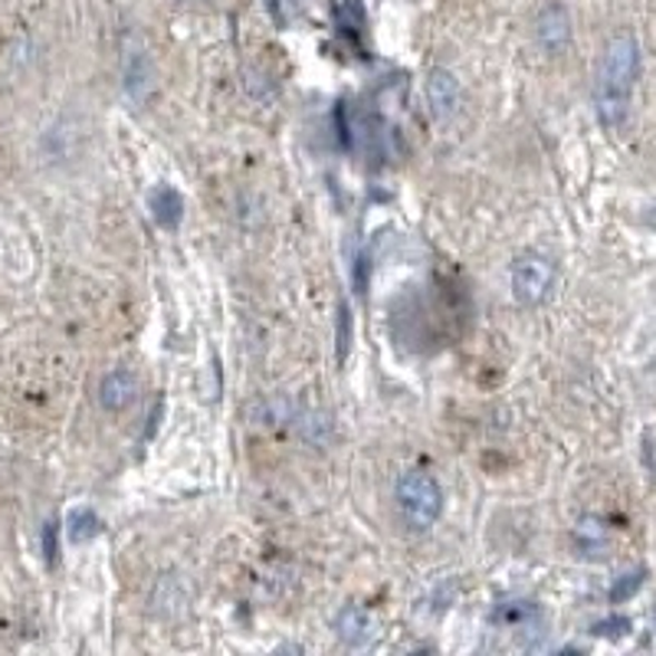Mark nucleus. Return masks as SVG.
<instances>
[{
  "label": "nucleus",
  "mask_w": 656,
  "mask_h": 656,
  "mask_svg": "<svg viewBox=\"0 0 656 656\" xmlns=\"http://www.w3.org/2000/svg\"><path fill=\"white\" fill-rule=\"evenodd\" d=\"M637 76H640V47H637V37L634 33L610 37L595 82V112L597 121L604 128H620L627 121Z\"/></svg>",
  "instance_id": "1"
},
{
  "label": "nucleus",
  "mask_w": 656,
  "mask_h": 656,
  "mask_svg": "<svg viewBox=\"0 0 656 656\" xmlns=\"http://www.w3.org/2000/svg\"><path fill=\"white\" fill-rule=\"evenodd\" d=\"M394 499H398V509H401L404 522L418 532H427L443 516V489L423 470L401 473L398 486H394Z\"/></svg>",
  "instance_id": "2"
},
{
  "label": "nucleus",
  "mask_w": 656,
  "mask_h": 656,
  "mask_svg": "<svg viewBox=\"0 0 656 656\" xmlns=\"http://www.w3.org/2000/svg\"><path fill=\"white\" fill-rule=\"evenodd\" d=\"M509 286H512V298L526 309H536L541 305L551 286H555V263L541 253H522L516 263H512V273H509Z\"/></svg>",
  "instance_id": "3"
},
{
  "label": "nucleus",
  "mask_w": 656,
  "mask_h": 656,
  "mask_svg": "<svg viewBox=\"0 0 656 656\" xmlns=\"http://www.w3.org/2000/svg\"><path fill=\"white\" fill-rule=\"evenodd\" d=\"M155 86V69H151V57L145 47L131 43L121 57V89L135 106H145Z\"/></svg>",
  "instance_id": "4"
},
{
  "label": "nucleus",
  "mask_w": 656,
  "mask_h": 656,
  "mask_svg": "<svg viewBox=\"0 0 656 656\" xmlns=\"http://www.w3.org/2000/svg\"><path fill=\"white\" fill-rule=\"evenodd\" d=\"M536 40L548 57H558L571 47V13L565 3H548L538 13Z\"/></svg>",
  "instance_id": "5"
},
{
  "label": "nucleus",
  "mask_w": 656,
  "mask_h": 656,
  "mask_svg": "<svg viewBox=\"0 0 656 656\" xmlns=\"http://www.w3.org/2000/svg\"><path fill=\"white\" fill-rule=\"evenodd\" d=\"M463 92H460V79L450 69H433L427 76V106L430 116L437 121H450L460 112Z\"/></svg>",
  "instance_id": "6"
},
{
  "label": "nucleus",
  "mask_w": 656,
  "mask_h": 656,
  "mask_svg": "<svg viewBox=\"0 0 656 656\" xmlns=\"http://www.w3.org/2000/svg\"><path fill=\"white\" fill-rule=\"evenodd\" d=\"M138 398V374L131 368H112L102 384H99V404L109 411V414H121L135 404Z\"/></svg>",
  "instance_id": "7"
},
{
  "label": "nucleus",
  "mask_w": 656,
  "mask_h": 656,
  "mask_svg": "<svg viewBox=\"0 0 656 656\" xmlns=\"http://www.w3.org/2000/svg\"><path fill=\"white\" fill-rule=\"evenodd\" d=\"M335 634H339V640L345 644V647H368L371 640H374V620H371V614L359 607V604H345L339 614H335Z\"/></svg>",
  "instance_id": "8"
},
{
  "label": "nucleus",
  "mask_w": 656,
  "mask_h": 656,
  "mask_svg": "<svg viewBox=\"0 0 656 656\" xmlns=\"http://www.w3.org/2000/svg\"><path fill=\"white\" fill-rule=\"evenodd\" d=\"M148 210L161 231H178L184 221V197L172 184H155L148 190Z\"/></svg>",
  "instance_id": "9"
},
{
  "label": "nucleus",
  "mask_w": 656,
  "mask_h": 656,
  "mask_svg": "<svg viewBox=\"0 0 656 656\" xmlns=\"http://www.w3.org/2000/svg\"><path fill=\"white\" fill-rule=\"evenodd\" d=\"M66 536L72 545H82V541H92L96 536H102V519L89 509V506H79L69 512L66 519Z\"/></svg>",
  "instance_id": "10"
},
{
  "label": "nucleus",
  "mask_w": 656,
  "mask_h": 656,
  "mask_svg": "<svg viewBox=\"0 0 656 656\" xmlns=\"http://www.w3.org/2000/svg\"><path fill=\"white\" fill-rule=\"evenodd\" d=\"M536 604H529V600H506V604H499L496 614H492V620L502 624V627H522V624H529V620H536Z\"/></svg>",
  "instance_id": "11"
},
{
  "label": "nucleus",
  "mask_w": 656,
  "mask_h": 656,
  "mask_svg": "<svg viewBox=\"0 0 656 656\" xmlns=\"http://www.w3.org/2000/svg\"><path fill=\"white\" fill-rule=\"evenodd\" d=\"M296 420L298 433L312 443V447H325L329 443V437H332V420L325 418V414H302V418H293Z\"/></svg>",
  "instance_id": "12"
},
{
  "label": "nucleus",
  "mask_w": 656,
  "mask_h": 656,
  "mask_svg": "<svg viewBox=\"0 0 656 656\" xmlns=\"http://www.w3.org/2000/svg\"><path fill=\"white\" fill-rule=\"evenodd\" d=\"M575 541L585 555H595L607 545V536H604V526L597 519H581V526L575 529Z\"/></svg>",
  "instance_id": "13"
},
{
  "label": "nucleus",
  "mask_w": 656,
  "mask_h": 656,
  "mask_svg": "<svg viewBox=\"0 0 656 656\" xmlns=\"http://www.w3.org/2000/svg\"><path fill=\"white\" fill-rule=\"evenodd\" d=\"M644 581H647V568H637V571H630V575L617 578V581H614V588H610V595H607L610 597V604H624V600H630V597L644 588Z\"/></svg>",
  "instance_id": "14"
},
{
  "label": "nucleus",
  "mask_w": 656,
  "mask_h": 656,
  "mask_svg": "<svg viewBox=\"0 0 656 656\" xmlns=\"http://www.w3.org/2000/svg\"><path fill=\"white\" fill-rule=\"evenodd\" d=\"M256 418L260 423H286V420H293V408H290V401H283V398H266V401H260L256 404Z\"/></svg>",
  "instance_id": "15"
},
{
  "label": "nucleus",
  "mask_w": 656,
  "mask_h": 656,
  "mask_svg": "<svg viewBox=\"0 0 656 656\" xmlns=\"http://www.w3.org/2000/svg\"><path fill=\"white\" fill-rule=\"evenodd\" d=\"M630 630H634V624H630L627 617H620V614H610V617L597 620L595 627H591L595 637H607V640H620V637H627Z\"/></svg>",
  "instance_id": "16"
},
{
  "label": "nucleus",
  "mask_w": 656,
  "mask_h": 656,
  "mask_svg": "<svg viewBox=\"0 0 656 656\" xmlns=\"http://www.w3.org/2000/svg\"><path fill=\"white\" fill-rule=\"evenodd\" d=\"M349 345H352V309L342 302L339 309V359L342 361L349 355Z\"/></svg>",
  "instance_id": "17"
},
{
  "label": "nucleus",
  "mask_w": 656,
  "mask_h": 656,
  "mask_svg": "<svg viewBox=\"0 0 656 656\" xmlns=\"http://www.w3.org/2000/svg\"><path fill=\"white\" fill-rule=\"evenodd\" d=\"M43 541H47V558L57 561V522H50V526L43 529Z\"/></svg>",
  "instance_id": "18"
},
{
  "label": "nucleus",
  "mask_w": 656,
  "mask_h": 656,
  "mask_svg": "<svg viewBox=\"0 0 656 656\" xmlns=\"http://www.w3.org/2000/svg\"><path fill=\"white\" fill-rule=\"evenodd\" d=\"M654 624H656V610H654Z\"/></svg>",
  "instance_id": "19"
}]
</instances>
